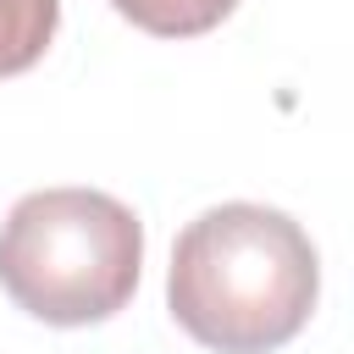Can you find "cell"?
Instances as JSON below:
<instances>
[{"label":"cell","instance_id":"6da1fadb","mask_svg":"<svg viewBox=\"0 0 354 354\" xmlns=\"http://www.w3.org/2000/svg\"><path fill=\"white\" fill-rule=\"evenodd\" d=\"M321 266L310 232L271 205H216L177 232L166 299L177 326L216 354H271L315 310Z\"/></svg>","mask_w":354,"mask_h":354},{"label":"cell","instance_id":"277c9868","mask_svg":"<svg viewBox=\"0 0 354 354\" xmlns=\"http://www.w3.org/2000/svg\"><path fill=\"white\" fill-rule=\"evenodd\" d=\"M111 6L155 39H194V33H210L216 22H227L238 0H111Z\"/></svg>","mask_w":354,"mask_h":354},{"label":"cell","instance_id":"7a4b0ae2","mask_svg":"<svg viewBox=\"0 0 354 354\" xmlns=\"http://www.w3.org/2000/svg\"><path fill=\"white\" fill-rule=\"evenodd\" d=\"M144 266L138 216L100 188L22 194L0 227V288L44 326L111 321Z\"/></svg>","mask_w":354,"mask_h":354},{"label":"cell","instance_id":"3957f363","mask_svg":"<svg viewBox=\"0 0 354 354\" xmlns=\"http://www.w3.org/2000/svg\"><path fill=\"white\" fill-rule=\"evenodd\" d=\"M61 22V0H0V77L39 66Z\"/></svg>","mask_w":354,"mask_h":354}]
</instances>
